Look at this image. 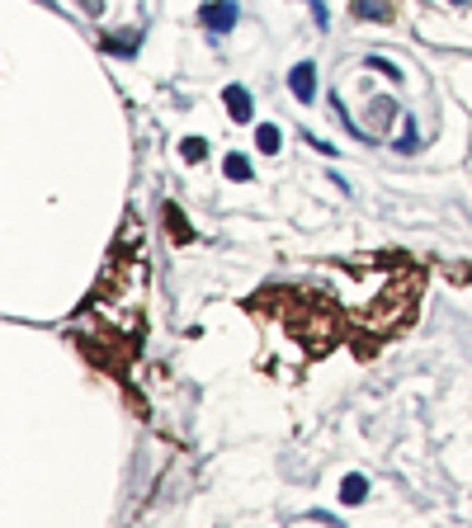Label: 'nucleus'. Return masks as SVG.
I'll list each match as a JSON object with an SVG mask.
<instances>
[{
	"mask_svg": "<svg viewBox=\"0 0 472 528\" xmlns=\"http://www.w3.org/2000/svg\"><path fill=\"white\" fill-rule=\"evenodd\" d=\"M232 24H236V5L232 0H212V5H203V28H208V33H227Z\"/></svg>",
	"mask_w": 472,
	"mask_h": 528,
	"instance_id": "1",
	"label": "nucleus"
},
{
	"mask_svg": "<svg viewBox=\"0 0 472 528\" xmlns=\"http://www.w3.org/2000/svg\"><path fill=\"white\" fill-rule=\"evenodd\" d=\"M289 85H293V95L307 104V100L316 95V71H312V62H298V66H293V76H289Z\"/></svg>",
	"mask_w": 472,
	"mask_h": 528,
	"instance_id": "2",
	"label": "nucleus"
},
{
	"mask_svg": "<svg viewBox=\"0 0 472 528\" xmlns=\"http://www.w3.org/2000/svg\"><path fill=\"white\" fill-rule=\"evenodd\" d=\"M222 100H227V109H232V118H241V123L251 118V95H246L241 85H227V95H222Z\"/></svg>",
	"mask_w": 472,
	"mask_h": 528,
	"instance_id": "3",
	"label": "nucleus"
},
{
	"mask_svg": "<svg viewBox=\"0 0 472 528\" xmlns=\"http://www.w3.org/2000/svg\"><path fill=\"white\" fill-rule=\"evenodd\" d=\"M364 496H368V481H364V476H345L341 500H345V505H354V500H364Z\"/></svg>",
	"mask_w": 472,
	"mask_h": 528,
	"instance_id": "4",
	"label": "nucleus"
},
{
	"mask_svg": "<svg viewBox=\"0 0 472 528\" xmlns=\"http://www.w3.org/2000/svg\"><path fill=\"white\" fill-rule=\"evenodd\" d=\"M255 147H260V151H279V128H274V123H260V128H255Z\"/></svg>",
	"mask_w": 472,
	"mask_h": 528,
	"instance_id": "5",
	"label": "nucleus"
},
{
	"mask_svg": "<svg viewBox=\"0 0 472 528\" xmlns=\"http://www.w3.org/2000/svg\"><path fill=\"white\" fill-rule=\"evenodd\" d=\"M222 170H227V180H251V160L246 156H227Z\"/></svg>",
	"mask_w": 472,
	"mask_h": 528,
	"instance_id": "6",
	"label": "nucleus"
},
{
	"mask_svg": "<svg viewBox=\"0 0 472 528\" xmlns=\"http://www.w3.org/2000/svg\"><path fill=\"white\" fill-rule=\"evenodd\" d=\"M354 15H368V19H383L388 10H383V5H373V0H354Z\"/></svg>",
	"mask_w": 472,
	"mask_h": 528,
	"instance_id": "7",
	"label": "nucleus"
},
{
	"mask_svg": "<svg viewBox=\"0 0 472 528\" xmlns=\"http://www.w3.org/2000/svg\"><path fill=\"white\" fill-rule=\"evenodd\" d=\"M184 160H203V142H199V137L184 142Z\"/></svg>",
	"mask_w": 472,
	"mask_h": 528,
	"instance_id": "8",
	"label": "nucleus"
},
{
	"mask_svg": "<svg viewBox=\"0 0 472 528\" xmlns=\"http://www.w3.org/2000/svg\"><path fill=\"white\" fill-rule=\"evenodd\" d=\"M137 48V33H118V43H114V53H132Z\"/></svg>",
	"mask_w": 472,
	"mask_h": 528,
	"instance_id": "9",
	"label": "nucleus"
}]
</instances>
